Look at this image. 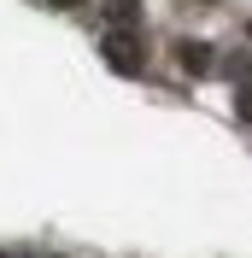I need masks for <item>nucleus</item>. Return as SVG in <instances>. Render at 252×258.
<instances>
[{
	"label": "nucleus",
	"mask_w": 252,
	"mask_h": 258,
	"mask_svg": "<svg viewBox=\"0 0 252 258\" xmlns=\"http://www.w3.org/2000/svg\"><path fill=\"white\" fill-rule=\"evenodd\" d=\"M106 59L117 64V71H129V77H141V71H147L141 35H135V30H111V35H106Z\"/></svg>",
	"instance_id": "f257e3e1"
},
{
	"label": "nucleus",
	"mask_w": 252,
	"mask_h": 258,
	"mask_svg": "<svg viewBox=\"0 0 252 258\" xmlns=\"http://www.w3.org/2000/svg\"><path fill=\"white\" fill-rule=\"evenodd\" d=\"M59 6H82V0H59Z\"/></svg>",
	"instance_id": "7ed1b4c3"
},
{
	"label": "nucleus",
	"mask_w": 252,
	"mask_h": 258,
	"mask_svg": "<svg viewBox=\"0 0 252 258\" xmlns=\"http://www.w3.org/2000/svg\"><path fill=\"white\" fill-rule=\"evenodd\" d=\"M176 59L188 64L194 77H205V71H211V47H205V41H182V47H176Z\"/></svg>",
	"instance_id": "f03ea898"
},
{
	"label": "nucleus",
	"mask_w": 252,
	"mask_h": 258,
	"mask_svg": "<svg viewBox=\"0 0 252 258\" xmlns=\"http://www.w3.org/2000/svg\"><path fill=\"white\" fill-rule=\"evenodd\" d=\"M246 30H252V24H246Z\"/></svg>",
	"instance_id": "20e7f679"
}]
</instances>
